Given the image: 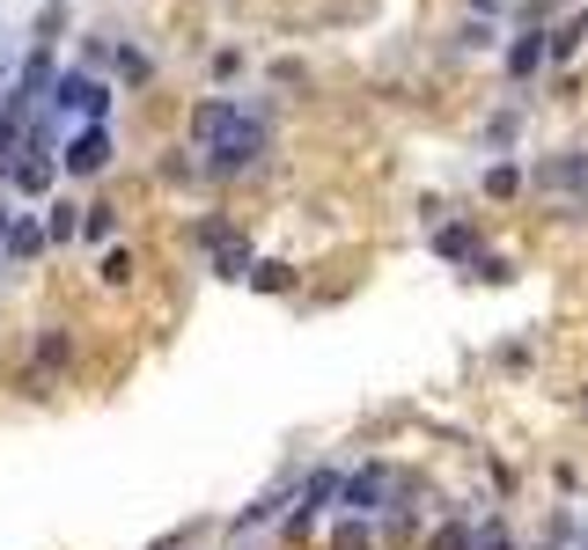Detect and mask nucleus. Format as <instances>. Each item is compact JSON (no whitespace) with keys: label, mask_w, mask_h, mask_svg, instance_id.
I'll return each mask as SVG.
<instances>
[{"label":"nucleus","mask_w":588,"mask_h":550,"mask_svg":"<svg viewBox=\"0 0 588 550\" xmlns=\"http://www.w3.org/2000/svg\"><path fill=\"white\" fill-rule=\"evenodd\" d=\"M199 147L214 154V169H244L265 154V118L258 111H236V103H199V118H192Z\"/></svg>","instance_id":"1"},{"label":"nucleus","mask_w":588,"mask_h":550,"mask_svg":"<svg viewBox=\"0 0 588 550\" xmlns=\"http://www.w3.org/2000/svg\"><path fill=\"white\" fill-rule=\"evenodd\" d=\"M52 111H74V118L97 125L103 111H111V89H103V81H89V73H67V81L52 89Z\"/></svg>","instance_id":"2"},{"label":"nucleus","mask_w":588,"mask_h":550,"mask_svg":"<svg viewBox=\"0 0 588 550\" xmlns=\"http://www.w3.org/2000/svg\"><path fill=\"white\" fill-rule=\"evenodd\" d=\"M538 184H544V192H559V198H574V206H588V154L574 147V154L538 162Z\"/></svg>","instance_id":"3"},{"label":"nucleus","mask_w":588,"mask_h":550,"mask_svg":"<svg viewBox=\"0 0 588 550\" xmlns=\"http://www.w3.org/2000/svg\"><path fill=\"white\" fill-rule=\"evenodd\" d=\"M103 162H111V133H103V118H97L89 133H74V147H67V169H74V176H97Z\"/></svg>","instance_id":"4"},{"label":"nucleus","mask_w":588,"mask_h":550,"mask_svg":"<svg viewBox=\"0 0 588 550\" xmlns=\"http://www.w3.org/2000/svg\"><path fill=\"white\" fill-rule=\"evenodd\" d=\"M383 492H391V478H383V470H361V478H346V484H339V500H346V506H375Z\"/></svg>","instance_id":"5"},{"label":"nucleus","mask_w":588,"mask_h":550,"mask_svg":"<svg viewBox=\"0 0 588 550\" xmlns=\"http://www.w3.org/2000/svg\"><path fill=\"white\" fill-rule=\"evenodd\" d=\"M45 184H52L45 147H23V162H15V192H45Z\"/></svg>","instance_id":"6"},{"label":"nucleus","mask_w":588,"mask_h":550,"mask_svg":"<svg viewBox=\"0 0 588 550\" xmlns=\"http://www.w3.org/2000/svg\"><path fill=\"white\" fill-rule=\"evenodd\" d=\"M220 279H250V272H258V264H250V250L244 242H236V250H220V264H214Z\"/></svg>","instance_id":"7"},{"label":"nucleus","mask_w":588,"mask_h":550,"mask_svg":"<svg viewBox=\"0 0 588 550\" xmlns=\"http://www.w3.org/2000/svg\"><path fill=\"white\" fill-rule=\"evenodd\" d=\"M538 59H544V37H538V30H530V37H522V45L508 51V67H514V73H530V67H538Z\"/></svg>","instance_id":"8"},{"label":"nucleus","mask_w":588,"mask_h":550,"mask_svg":"<svg viewBox=\"0 0 588 550\" xmlns=\"http://www.w3.org/2000/svg\"><path fill=\"white\" fill-rule=\"evenodd\" d=\"M74 228H81V220H74V206H52V220H45V236H52V242H67Z\"/></svg>","instance_id":"9"},{"label":"nucleus","mask_w":588,"mask_h":550,"mask_svg":"<svg viewBox=\"0 0 588 550\" xmlns=\"http://www.w3.org/2000/svg\"><path fill=\"white\" fill-rule=\"evenodd\" d=\"M8 250H15V257H30V250H37V228H30V220H15V228H8Z\"/></svg>","instance_id":"10"},{"label":"nucleus","mask_w":588,"mask_h":550,"mask_svg":"<svg viewBox=\"0 0 588 550\" xmlns=\"http://www.w3.org/2000/svg\"><path fill=\"white\" fill-rule=\"evenodd\" d=\"M250 279H258V287H265V294H280V287H287V264H258Z\"/></svg>","instance_id":"11"},{"label":"nucleus","mask_w":588,"mask_h":550,"mask_svg":"<svg viewBox=\"0 0 588 550\" xmlns=\"http://www.w3.org/2000/svg\"><path fill=\"white\" fill-rule=\"evenodd\" d=\"M81 236H97V242L111 236V206H89V220H81Z\"/></svg>","instance_id":"12"},{"label":"nucleus","mask_w":588,"mask_h":550,"mask_svg":"<svg viewBox=\"0 0 588 550\" xmlns=\"http://www.w3.org/2000/svg\"><path fill=\"white\" fill-rule=\"evenodd\" d=\"M581 37H588V15H574V23L559 30V51H574V45H581Z\"/></svg>","instance_id":"13"},{"label":"nucleus","mask_w":588,"mask_h":550,"mask_svg":"<svg viewBox=\"0 0 588 550\" xmlns=\"http://www.w3.org/2000/svg\"><path fill=\"white\" fill-rule=\"evenodd\" d=\"M8 228H15V220H8V214H0V242H8Z\"/></svg>","instance_id":"14"}]
</instances>
